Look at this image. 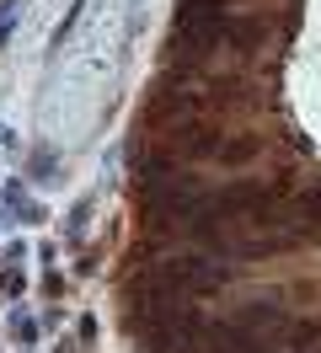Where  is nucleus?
<instances>
[{"mask_svg": "<svg viewBox=\"0 0 321 353\" xmlns=\"http://www.w3.org/2000/svg\"><path fill=\"white\" fill-rule=\"evenodd\" d=\"M235 327H241V332H289V321H284V310H278V305L257 300V305H246L241 316H235Z\"/></svg>", "mask_w": 321, "mask_h": 353, "instance_id": "nucleus-1", "label": "nucleus"}, {"mask_svg": "<svg viewBox=\"0 0 321 353\" xmlns=\"http://www.w3.org/2000/svg\"><path fill=\"white\" fill-rule=\"evenodd\" d=\"M54 172H59V155H54V150H32L27 176H32V182H54Z\"/></svg>", "mask_w": 321, "mask_h": 353, "instance_id": "nucleus-2", "label": "nucleus"}, {"mask_svg": "<svg viewBox=\"0 0 321 353\" xmlns=\"http://www.w3.org/2000/svg\"><path fill=\"white\" fill-rule=\"evenodd\" d=\"M257 150H262L257 139H231V145H220V161H231V166H241V161H252Z\"/></svg>", "mask_w": 321, "mask_h": 353, "instance_id": "nucleus-3", "label": "nucleus"}, {"mask_svg": "<svg viewBox=\"0 0 321 353\" xmlns=\"http://www.w3.org/2000/svg\"><path fill=\"white\" fill-rule=\"evenodd\" d=\"M81 6H86V0H75V6L64 11V22H59V32H54V43H48V54H59V48H64V38H70V27L81 22Z\"/></svg>", "mask_w": 321, "mask_h": 353, "instance_id": "nucleus-4", "label": "nucleus"}, {"mask_svg": "<svg viewBox=\"0 0 321 353\" xmlns=\"http://www.w3.org/2000/svg\"><path fill=\"white\" fill-rule=\"evenodd\" d=\"M21 289H27V279H21V273H0V300H17Z\"/></svg>", "mask_w": 321, "mask_h": 353, "instance_id": "nucleus-5", "label": "nucleus"}, {"mask_svg": "<svg viewBox=\"0 0 321 353\" xmlns=\"http://www.w3.org/2000/svg\"><path fill=\"white\" fill-rule=\"evenodd\" d=\"M6 38H11V17H6V22H0V48H6Z\"/></svg>", "mask_w": 321, "mask_h": 353, "instance_id": "nucleus-6", "label": "nucleus"}]
</instances>
